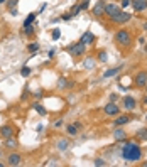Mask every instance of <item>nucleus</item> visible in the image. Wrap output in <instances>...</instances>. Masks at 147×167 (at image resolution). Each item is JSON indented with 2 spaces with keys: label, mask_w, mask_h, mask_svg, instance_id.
Segmentation results:
<instances>
[{
  "label": "nucleus",
  "mask_w": 147,
  "mask_h": 167,
  "mask_svg": "<svg viewBox=\"0 0 147 167\" xmlns=\"http://www.w3.org/2000/svg\"><path fill=\"white\" fill-rule=\"evenodd\" d=\"M122 159L129 160V162H137L142 159V149L135 142H127L122 149Z\"/></svg>",
  "instance_id": "nucleus-1"
},
{
  "label": "nucleus",
  "mask_w": 147,
  "mask_h": 167,
  "mask_svg": "<svg viewBox=\"0 0 147 167\" xmlns=\"http://www.w3.org/2000/svg\"><path fill=\"white\" fill-rule=\"evenodd\" d=\"M115 41H117L118 44H122V46H130V42H132V36H130V32L129 30H125V29H122V30H118L117 34H115Z\"/></svg>",
  "instance_id": "nucleus-2"
},
{
  "label": "nucleus",
  "mask_w": 147,
  "mask_h": 167,
  "mask_svg": "<svg viewBox=\"0 0 147 167\" xmlns=\"http://www.w3.org/2000/svg\"><path fill=\"white\" fill-rule=\"evenodd\" d=\"M68 52H70L71 56H74V58H76V56H81L85 52V44L81 42V41L76 44H71V46L68 47Z\"/></svg>",
  "instance_id": "nucleus-3"
},
{
  "label": "nucleus",
  "mask_w": 147,
  "mask_h": 167,
  "mask_svg": "<svg viewBox=\"0 0 147 167\" xmlns=\"http://www.w3.org/2000/svg\"><path fill=\"white\" fill-rule=\"evenodd\" d=\"M120 10H122L120 5H117V4H107V5H105V12H103V14H107L108 17L112 19L113 15H117Z\"/></svg>",
  "instance_id": "nucleus-4"
},
{
  "label": "nucleus",
  "mask_w": 147,
  "mask_h": 167,
  "mask_svg": "<svg viewBox=\"0 0 147 167\" xmlns=\"http://www.w3.org/2000/svg\"><path fill=\"white\" fill-rule=\"evenodd\" d=\"M112 20L115 22V24H125V22H129L130 20V14H127V12H118L117 15H113L112 17Z\"/></svg>",
  "instance_id": "nucleus-5"
},
{
  "label": "nucleus",
  "mask_w": 147,
  "mask_h": 167,
  "mask_svg": "<svg viewBox=\"0 0 147 167\" xmlns=\"http://www.w3.org/2000/svg\"><path fill=\"white\" fill-rule=\"evenodd\" d=\"M122 105H124L125 110H135L137 101H135V98H132V96H125V98L122 100Z\"/></svg>",
  "instance_id": "nucleus-6"
},
{
  "label": "nucleus",
  "mask_w": 147,
  "mask_h": 167,
  "mask_svg": "<svg viewBox=\"0 0 147 167\" xmlns=\"http://www.w3.org/2000/svg\"><path fill=\"white\" fill-rule=\"evenodd\" d=\"M0 137H4V138L14 137V127L12 125H2L0 127Z\"/></svg>",
  "instance_id": "nucleus-7"
},
{
  "label": "nucleus",
  "mask_w": 147,
  "mask_h": 167,
  "mask_svg": "<svg viewBox=\"0 0 147 167\" xmlns=\"http://www.w3.org/2000/svg\"><path fill=\"white\" fill-rule=\"evenodd\" d=\"M130 4L135 12H142L147 9V0H130Z\"/></svg>",
  "instance_id": "nucleus-8"
},
{
  "label": "nucleus",
  "mask_w": 147,
  "mask_h": 167,
  "mask_svg": "<svg viewBox=\"0 0 147 167\" xmlns=\"http://www.w3.org/2000/svg\"><path fill=\"white\" fill-rule=\"evenodd\" d=\"M145 84H147V73L145 71H140V73L135 76V86L144 88Z\"/></svg>",
  "instance_id": "nucleus-9"
},
{
  "label": "nucleus",
  "mask_w": 147,
  "mask_h": 167,
  "mask_svg": "<svg viewBox=\"0 0 147 167\" xmlns=\"http://www.w3.org/2000/svg\"><path fill=\"white\" fill-rule=\"evenodd\" d=\"M20 160H22V155H20V154H10V155L7 157V164H9V165H19Z\"/></svg>",
  "instance_id": "nucleus-10"
},
{
  "label": "nucleus",
  "mask_w": 147,
  "mask_h": 167,
  "mask_svg": "<svg viewBox=\"0 0 147 167\" xmlns=\"http://www.w3.org/2000/svg\"><path fill=\"white\" fill-rule=\"evenodd\" d=\"M113 138L117 142H125L127 140V133H125L124 128H117V130L113 132Z\"/></svg>",
  "instance_id": "nucleus-11"
},
{
  "label": "nucleus",
  "mask_w": 147,
  "mask_h": 167,
  "mask_svg": "<svg viewBox=\"0 0 147 167\" xmlns=\"http://www.w3.org/2000/svg\"><path fill=\"white\" fill-rule=\"evenodd\" d=\"M118 112H120V106H117L115 103H108L105 106V113L107 115H118Z\"/></svg>",
  "instance_id": "nucleus-12"
},
{
  "label": "nucleus",
  "mask_w": 147,
  "mask_h": 167,
  "mask_svg": "<svg viewBox=\"0 0 147 167\" xmlns=\"http://www.w3.org/2000/svg\"><path fill=\"white\" fill-rule=\"evenodd\" d=\"M103 12H105V4L100 0V2H96V4H95V7H93V14H95V15H102Z\"/></svg>",
  "instance_id": "nucleus-13"
},
{
  "label": "nucleus",
  "mask_w": 147,
  "mask_h": 167,
  "mask_svg": "<svg viewBox=\"0 0 147 167\" xmlns=\"http://www.w3.org/2000/svg\"><path fill=\"white\" fill-rule=\"evenodd\" d=\"M93 41H95V36H93V34L90 32V30H88V32H85L83 36H81V42L85 44V46H86V44H91Z\"/></svg>",
  "instance_id": "nucleus-14"
},
{
  "label": "nucleus",
  "mask_w": 147,
  "mask_h": 167,
  "mask_svg": "<svg viewBox=\"0 0 147 167\" xmlns=\"http://www.w3.org/2000/svg\"><path fill=\"white\" fill-rule=\"evenodd\" d=\"M129 122H130V116L129 115H122V116H117L115 125H117V127H122V125H127Z\"/></svg>",
  "instance_id": "nucleus-15"
},
{
  "label": "nucleus",
  "mask_w": 147,
  "mask_h": 167,
  "mask_svg": "<svg viewBox=\"0 0 147 167\" xmlns=\"http://www.w3.org/2000/svg\"><path fill=\"white\" fill-rule=\"evenodd\" d=\"M120 71H122V66H117V68L107 69V71H105V74H103V78H112V76H115V74H118Z\"/></svg>",
  "instance_id": "nucleus-16"
},
{
  "label": "nucleus",
  "mask_w": 147,
  "mask_h": 167,
  "mask_svg": "<svg viewBox=\"0 0 147 167\" xmlns=\"http://www.w3.org/2000/svg\"><path fill=\"white\" fill-rule=\"evenodd\" d=\"M58 86L61 88V90H66V88H71V86H73V83H71V81L68 83V81H66V78H59Z\"/></svg>",
  "instance_id": "nucleus-17"
},
{
  "label": "nucleus",
  "mask_w": 147,
  "mask_h": 167,
  "mask_svg": "<svg viewBox=\"0 0 147 167\" xmlns=\"http://www.w3.org/2000/svg\"><path fill=\"white\" fill-rule=\"evenodd\" d=\"M5 147H7V149H15V147H17V140H15L14 137H9L7 140H5Z\"/></svg>",
  "instance_id": "nucleus-18"
},
{
  "label": "nucleus",
  "mask_w": 147,
  "mask_h": 167,
  "mask_svg": "<svg viewBox=\"0 0 147 167\" xmlns=\"http://www.w3.org/2000/svg\"><path fill=\"white\" fill-rule=\"evenodd\" d=\"M34 110H36V112L39 113V115H42V116H44L46 113H48V110H46L44 106L41 105V103H34Z\"/></svg>",
  "instance_id": "nucleus-19"
},
{
  "label": "nucleus",
  "mask_w": 147,
  "mask_h": 167,
  "mask_svg": "<svg viewBox=\"0 0 147 167\" xmlns=\"http://www.w3.org/2000/svg\"><path fill=\"white\" fill-rule=\"evenodd\" d=\"M68 147H70V142H68L66 138H63V140L58 142V149H59V150H66Z\"/></svg>",
  "instance_id": "nucleus-20"
},
{
  "label": "nucleus",
  "mask_w": 147,
  "mask_h": 167,
  "mask_svg": "<svg viewBox=\"0 0 147 167\" xmlns=\"http://www.w3.org/2000/svg\"><path fill=\"white\" fill-rule=\"evenodd\" d=\"M83 66H85L86 69H91L93 66H95V58H88V59H85V62H83Z\"/></svg>",
  "instance_id": "nucleus-21"
},
{
  "label": "nucleus",
  "mask_w": 147,
  "mask_h": 167,
  "mask_svg": "<svg viewBox=\"0 0 147 167\" xmlns=\"http://www.w3.org/2000/svg\"><path fill=\"white\" fill-rule=\"evenodd\" d=\"M137 138H139V140H147V128H142V130H139V133H137Z\"/></svg>",
  "instance_id": "nucleus-22"
},
{
  "label": "nucleus",
  "mask_w": 147,
  "mask_h": 167,
  "mask_svg": "<svg viewBox=\"0 0 147 167\" xmlns=\"http://www.w3.org/2000/svg\"><path fill=\"white\" fill-rule=\"evenodd\" d=\"M34 19H36V14H29L26 17V20H24V26H30V24L34 22Z\"/></svg>",
  "instance_id": "nucleus-23"
},
{
  "label": "nucleus",
  "mask_w": 147,
  "mask_h": 167,
  "mask_svg": "<svg viewBox=\"0 0 147 167\" xmlns=\"http://www.w3.org/2000/svg\"><path fill=\"white\" fill-rule=\"evenodd\" d=\"M24 34H27V36H34V26L30 24V26H24Z\"/></svg>",
  "instance_id": "nucleus-24"
},
{
  "label": "nucleus",
  "mask_w": 147,
  "mask_h": 167,
  "mask_svg": "<svg viewBox=\"0 0 147 167\" xmlns=\"http://www.w3.org/2000/svg\"><path fill=\"white\" fill-rule=\"evenodd\" d=\"M66 130H68V133H70V135H76L78 133V127H76V125H68Z\"/></svg>",
  "instance_id": "nucleus-25"
},
{
  "label": "nucleus",
  "mask_w": 147,
  "mask_h": 167,
  "mask_svg": "<svg viewBox=\"0 0 147 167\" xmlns=\"http://www.w3.org/2000/svg\"><path fill=\"white\" fill-rule=\"evenodd\" d=\"M5 4H7V7H9V10H10V9H14V7H17V4H19V0H7V2H5Z\"/></svg>",
  "instance_id": "nucleus-26"
},
{
  "label": "nucleus",
  "mask_w": 147,
  "mask_h": 167,
  "mask_svg": "<svg viewBox=\"0 0 147 167\" xmlns=\"http://www.w3.org/2000/svg\"><path fill=\"white\" fill-rule=\"evenodd\" d=\"M29 74H30V68H27V66H26V68H22V69H20V76L27 78Z\"/></svg>",
  "instance_id": "nucleus-27"
},
{
  "label": "nucleus",
  "mask_w": 147,
  "mask_h": 167,
  "mask_svg": "<svg viewBox=\"0 0 147 167\" xmlns=\"http://www.w3.org/2000/svg\"><path fill=\"white\" fill-rule=\"evenodd\" d=\"M27 49H29L30 52H36L37 49H39V44H37V42H32V44H29V47H27Z\"/></svg>",
  "instance_id": "nucleus-28"
},
{
  "label": "nucleus",
  "mask_w": 147,
  "mask_h": 167,
  "mask_svg": "<svg viewBox=\"0 0 147 167\" xmlns=\"http://www.w3.org/2000/svg\"><path fill=\"white\" fill-rule=\"evenodd\" d=\"M95 165H98V167H103V165H107V162L103 159H95Z\"/></svg>",
  "instance_id": "nucleus-29"
},
{
  "label": "nucleus",
  "mask_w": 147,
  "mask_h": 167,
  "mask_svg": "<svg viewBox=\"0 0 147 167\" xmlns=\"http://www.w3.org/2000/svg\"><path fill=\"white\" fill-rule=\"evenodd\" d=\"M88 5H90V0H83L80 4V7H81V10H85V9H88Z\"/></svg>",
  "instance_id": "nucleus-30"
},
{
  "label": "nucleus",
  "mask_w": 147,
  "mask_h": 167,
  "mask_svg": "<svg viewBox=\"0 0 147 167\" xmlns=\"http://www.w3.org/2000/svg\"><path fill=\"white\" fill-rule=\"evenodd\" d=\"M78 12H81V7H80V4H76V5H74V7H73V12H71V15H76Z\"/></svg>",
  "instance_id": "nucleus-31"
},
{
  "label": "nucleus",
  "mask_w": 147,
  "mask_h": 167,
  "mask_svg": "<svg viewBox=\"0 0 147 167\" xmlns=\"http://www.w3.org/2000/svg\"><path fill=\"white\" fill-rule=\"evenodd\" d=\"M59 36H61V30L59 29H56V30H52V39H59Z\"/></svg>",
  "instance_id": "nucleus-32"
},
{
  "label": "nucleus",
  "mask_w": 147,
  "mask_h": 167,
  "mask_svg": "<svg viewBox=\"0 0 147 167\" xmlns=\"http://www.w3.org/2000/svg\"><path fill=\"white\" fill-rule=\"evenodd\" d=\"M98 59H100V61H107V54H105V51H100Z\"/></svg>",
  "instance_id": "nucleus-33"
},
{
  "label": "nucleus",
  "mask_w": 147,
  "mask_h": 167,
  "mask_svg": "<svg viewBox=\"0 0 147 167\" xmlns=\"http://www.w3.org/2000/svg\"><path fill=\"white\" fill-rule=\"evenodd\" d=\"M29 90H26V91H24V94H22V96H20V100H22V101H24V100H26V98H29Z\"/></svg>",
  "instance_id": "nucleus-34"
},
{
  "label": "nucleus",
  "mask_w": 147,
  "mask_h": 167,
  "mask_svg": "<svg viewBox=\"0 0 147 167\" xmlns=\"http://www.w3.org/2000/svg\"><path fill=\"white\" fill-rule=\"evenodd\" d=\"M127 5H130V0H122V9H125Z\"/></svg>",
  "instance_id": "nucleus-35"
},
{
  "label": "nucleus",
  "mask_w": 147,
  "mask_h": 167,
  "mask_svg": "<svg viewBox=\"0 0 147 167\" xmlns=\"http://www.w3.org/2000/svg\"><path fill=\"white\" fill-rule=\"evenodd\" d=\"M71 17H73V15H71V14H64V15H63L61 19H63V20H70Z\"/></svg>",
  "instance_id": "nucleus-36"
},
{
  "label": "nucleus",
  "mask_w": 147,
  "mask_h": 167,
  "mask_svg": "<svg viewBox=\"0 0 147 167\" xmlns=\"http://www.w3.org/2000/svg\"><path fill=\"white\" fill-rule=\"evenodd\" d=\"M54 54H56V49H49V52H48L49 58H54Z\"/></svg>",
  "instance_id": "nucleus-37"
},
{
  "label": "nucleus",
  "mask_w": 147,
  "mask_h": 167,
  "mask_svg": "<svg viewBox=\"0 0 147 167\" xmlns=\"http://www.w3.org/2000/svg\"><path fill=\"white\" fill-rule=\"evenodd\" d=\"M10 14H12V15H17V14H19V10H17V7H14V9H10Z\"/></svg>",
  "instance_id": "nucleus-38"
},
{
  "label": "nucleus",
  "mask_w": 147,
  "mask_h": 167,
  "mask_svg": "<svg viewBox=\"0 0 147 167\" xmlns=\"http://www.w3.org/2000/svg\"><path fill=\"white\" fill-rule=\"evenodd\" d=\"M142 101H144V105L147 106V94H145V96H144V100H142Z\"/></svg>",
  "instance_id": "nucleus-39"
},
{
  "label": "nucleus",
  "mask_w": 147,
  "mask_h": 167,
  "mask_svg": "<svg viewBox=\"0 0 147 167\" xmlns=\"http://www.w3.org/2000/svg\"><path fill=\"white\" fill-rule=\"evenodd\" d=\"M5 2H7V0H0V4H5Z\"/></svg>",
  "instance_id": "nucleus-40"
},
{
  "label": "nucleus",
  "mask_w": 147,
  "mask_h": 167,
  "mask_svg": "<svg viewBox=\"0 0 147 167\" xmlns=\"http://www.w3.org/2000/svg\"><path fill=\"white\" fill-rule=\"evenodd\" d=\"M0 167H4V164H2V162H0Z\"/></svg>",
  "instance_id": "nucleus-41"
},
{
  "label": "nucleus",
  "mask_w": 147,
  "mask_h": 167,
  "mask_svg": "<svg viewBox=\"0 0 147 167\" xmlns=\"http://www.w3.org/2000/svg\"><path fill=\"white\" fill-rule=\"evenodd\" d=\"M145 52H147V44H145Z\"/></svg>",
  "instance_id": "nucleus-42"
},
{
  "label": "nucleus",
  "mask_w": 147,
  "mask_h": 167,
  "mask_svg": "<svg viewBox=\"0 0 147 167\" xmlns=\"http://www.w3.org/2000/svg\"><path fill=\"white\" fill-rule=\"evenodd\" d=\"M145 120H147V115H145Z\"/></svg>",
  "instance_id": "nucleus-43"
},
{
  "label": "nucleus",
  "mask_w": 147,
  "mask_h": 167,
  "mask_svg": "<svg viewBox=\"0 0 147 167\" xmlns=\"http://www.w3.org/2000/svg\"><path fill=\"white\" fill-rule=\"evenodd\" d=\"M144 88H147V84H145V86H144Z\"/></svg>",
  "instance_id": "nucleus-44"
},
{
  "label": "nucleus",
  "mask_w": 147,
  "mask_h": 167,
  "mask_svg": "<svg viewBox=\"0 0 147 167\" xmlns=\"http://www.w3.org/2000/svg\"><path fill=\"white\" fill-rule=\"evenodd\" d=\"M0 155H2V152H0Z\"/></svg>",
  "instance_id": "nucleus-45"
}]
</instances>
